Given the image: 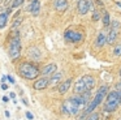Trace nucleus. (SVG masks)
I'll use <instances>...</instances> for the list:
<instances>
[{"label":"nucleus","instance_id":"obj_16","mask_svg":"<svg viewBox=\"0 0 121 120\" xmlns=\"http://www.w3.org/2000/svg\"><path fill=\"white\" fill-rule=\"evenodd\" d=\"M102 22H103V28H109L111 26V14L108 10H103V14H102Z\"/></svg>","mask_w":121,"mask_h":120},{"label":"nucleus","instance_id":"obj_15","mask_svg":"<svg viewBox=\"0 0 121 120\" xmlns=\"http://www.w3.org/2000/svg\"><path fill=\"white\" fill-rule=\"evenodd\" d=\"M27 57H30V59L33 60H40V57H42V54H40V50L38 48V47H30L29 51H27Z\"/></svg>","mask_w":121,"mask_h":120},{"label":"nucleus","instance_id":"obj_35","mask_svg":"<svg viewBox=\"0 0 121 120\" xmlns=\"http://www.w3.org/2000/svg\"><path fill=\"white\" fill-rule=\"evenodd\" d=\"M118 76H120V78H121V67H120V69H118Z\"/></svg>","mask_w":121,"mask_h":120},{"label":"nucleus","instance_id":"obj_18","mask_svg":"<svg viewBox=\"0 0 121 120\" xmlns=\"http://www.w3.org/2000/svg\"><path fill=\"white\" fill-rule=\"evenodd\" d=\"M91 20L94 21V22H98V21L102 20V13H100V10H99V9H96V8H95V9L92 10Z\"/></svg>","mask_w":121,"mask_h":120},{"label":"nucleus","instance_id":"obj_9","mask_svg":"<svg viewBox=\"0 0 121 120\" xmlns=\"http://www.w3.org/2000/svg\"><path fill=\"white\" fill-rule=\"evenodd\" d=\"M56 72H57V65L55 63L46 64L43 68H40V76H43V77H51Z\"/></svg>","mask_w":121,"mask_h":120},{"label":"nucleus","instance_id":"obj_19","mask_svg":"<svg viewBox=\"0 0 121 120\" xmlns=\"http://www.w3.org/2000/svg\"><path fill=\"white\" fill-rule=\"evenodd\" d=\"M22 20L24 18L22 17H17V18H13V22H12V30H18V28H20V25H21V22H22Z\"/></svg>","mask_w":121,"mask_h":120},{"label":"nucleus","instance_id":"obj_31","mask_svg":"<svg viewBox=\"0 0 121 120\" xmlns=\"http://www.w3.org/2000/svg\"><path fill=\"white\" fill-rule=\"evenodd\" d=\"M9 98H12V99H16V94H14V93H9Z\"/></svg>","mask_w":121,"mask_h":120},{"label":"nucleus","instance_id":"obj_4","mask_svg":"<svg viewBox=\"0 0 121 120\" xmlns=\"http://www.w3.org/2000/svg\"><path fill=\"white\" fill-rule=\"evenodd\" d=\"M21 38H20L18 30H12L9 35V42H8V55L12 61H16L21 56Z\"/></svg>","mask_w":121,"mask_h":120},{"label":"nucleus","instance_id":"obj_2","mask_svg":"<svg viewBox=\"0 0 121 120\" xmlns=\"http://www.w3.org/2000/svg\"><path fill=\"white\" fill-rule=\"evenodd\" d=\"M17 72L22 78L29 81H35L40 77V68L33 61H21L17 65Z\"/></svg>","mask_w":121,"mask_h":120},{"label":"nucleus","instance_id":"obj_13","mask_svg":"<svg viewBox=\"0 0 121 120\" xmlns=\"http://www.w3.org/2000/svg\"><path fill=\"white\" fill-rule=\"evenodd\" d=\"M26 10L30 12L34 17H37L40 12V1L39 0H34V1H30L29 5L26 7Z\"/></svg>","mask_w":121,"mask_h":120},{"label":"nucleus","instance_id":"obj_28","mask_svg":"<svg viewBox=\"0 0 121 120\" xmlns=\"http://www.w3.org/2000/svg\"><path fill=\"white\" fill-rule=\"evenodd\" d=\"M7 81H8V78H7V76H5V74H4V76H3V77H1V83H5V82H7Z\"/></svg>","mask_w":121,"mask_h":120},{"label":"nucleus","instance_id":"obj_34","mask_svg":"<svg viewBox=\"0 0 121 120\" xmlns=\"http://www.w3.org/2000/svg\"><path fill=\"white\" fill-rule=\"evenodd\" d=\"M116 5H117V7H120V8H121V3H120V1H116Z\"/></svg>","mask_w":121,"mask_h":120},{"label":"nucleus","instance_id":"obj_36","mask_svg":"<svg viewBox=\"0 0 121 120\" xmlns=\"http://www.w3.org/2000/svg\"><path fill=\"white\" fill-rule=\"evenodd\" d=\"M1 3H3V0H0V5H1ZM0 8H1V7H0Z\"/></svg>","mask_w":121,"mask_h":120},{"label":"nucleus","instance_id":"obj_6","mask_svg":"<svg viewBox=\"0 0 121 120\" xmlns=\"http://www.w3.org/2000/svg\"><path fill=\"white\" fill-rule=\"evenodd\" d=\"M48 86H50V77H43V76H40L39 78H37L33 82V89L37 91H43Z\"/></svg>","mask_w":121,"mask_h":120},{"label":"nucleus","instance_id":"obj_25","mask_svg":"<svg viewBox=\"0 0 121 120\" xmlns=\"http://www.w3.org/2000/svg\"><path fill=\"white\" fill-rule=\"evenodd\" d=\"M115 90L121 91V80H120V81H117V82L115 83Z\"/></svg>","mask_w":121,"mask_h":120},{"label":"nucleus","instance_id":"obj_3","mask_svg":"<svg viewBox=\"0 0 121 120\" xmlns=\"http://www.w3.org/2000/svg\"><path fill=\"white\" fill-rule=\"evenodd\" d=\"M121 107V91L111 90L102 104L103 114H113Z\"/></svg>","mask_w":121,"mask_h":120},{"label":"nucleus","instance_id":"obj_12","mask_svg":"<svg viewBox=\"0 0 121 120\" xmlns=\"http://www.w3.org/2000/svg\"><path fill=\"white\" fill-rule=\"evenodd\" d=\"M53 8L56 12L64 13L69 8V1L68 0H53Z\"/></svg>","mask_w":121,"mask_h":120},{"label":"nucleus","instance_id":"obj_20","mask_svg":"<svg viewBox=\"0 0 121 120\" xmlns=\"http://www.w3.org/2000/svg\"><path fill=\"white\" fill-rule=\"evenodd\" d=\"M112 52H113V55H115V56L120 57L121 56V43L115 44V46H113V48H112Z\"/></svg>","mask_w":121,"mask_h":120},{"label":"nucleus","instance_id":"obj_37","mask_svg":"<svg viewBox=\"0 0 121 120\" xmlns=\"http://www.w3.org/2000/svg\"><path fill=\"white\" fill-rule=\"evenodd\" d=\"M117 120H121V117H118V119H117Z\"/></svg>","mask_w":121,"mask_h":120},{"label":"nucleus","instance_id":"obj_22","mask_svg":"<svg viewBox=\"0 0 121 120\" xmlns=\"http://www.w3.org/2000/svg\"><path fill=\"white\" fill-rule=\"evenodd\" d=\"M86 120H100V114L98 111H94L92 114H90L86 117Z\"/></svg>","mask_w":121,"mask_h":120},{"label":"nucleus","instance_id":"obj_33","mask_svg":"<svg viewBox=\"0 0 121 120\" xmlns=\"http://www.w3.org/2000/svg\"><path fill=\"white\" fill-rule=\"evenodd\" d=\"M5 116L9 117V116H11V112H9V111H5Z\"/></svg>","mask_w":121,"mask_h":120},{"label":"nucleus","instance_id":"obj_14","mask_svg":"<svg viewBox=\"0 0 121 120\" xmlns=\"http://www.w3.org/2000/svg\"><path fill=\"white\" fill-rule=\"evenodd\" d=\"M63 77H64V73L63 72H59V70H57L56 73H53V74L50 77V86H56V88H57L59 83L64 81Z\"/></svg>","mask_w":121,"mask_h":120},{"label":"nucleus","instance_id":"obj_38","mask_svg":"<svg viewBox=\"0 0 121 120\" xmlns=\"http://www.w3.org/2000/svg\"><path fill=\"white\" fill-rule=\"evenodd\" d=\"M29 1H34V0H29Z\"/></svg>","mask_w":121,"mask_h":120},{"label":"nucleus","instance_id":"obj_26","mask_svg":"<svg viewBox=\"0 0 121 120\" xmlns=\"http://www.w3.org/2000/svg\"><path fill=\"white\" fill-rule=\"evenodd\" d=\"M7 78H8V81H9V83H12V85H14V83H16V80H14L13 77H12L11 74H8L7 76Z\"/></svg>","mask_w":121,"mask_h":120},{"label":"nucleus","instance_id":"obj_29","mask_svg":"<svg viewBox=\"0 0 121 120\" xmlns=\"http://www.w3.org/2000/svg\"><path fill=\"white\" fill-rule=\"evenodd\" d=\"M1 99H3V102H4V103H8V102H9V98H8L7 95H4Z\"/></svg>","mask_w":121,"mask_h":120},{"label":"nucleus","instance_id":"obj_1","mask_svg":"<svg viewBox=\"0 0 121 120\" xmlns=\"http://www.w3.org/2000/svg\"><path fill=\"white\" fill-rule=\"evenodd\" d=\"M96 77L92 73H86L81 76L73 85V94H83L86 91H92L96 86Z\"/></svg>","mask_w":121,"mask_h":120},{"label":"nucleus","instance_id":"obj_27","mask_svg":"<svg viewBox=\"0 0 121 120\" xmlns=\"http://www.w3.org/2000/svg\"><path fill=\"white\" fill-rule=\"evenodd\" d=\"M26 117H27L29 120H34V115H33L30 111H26Z\"/></svg>","mask_w":121,"mask_h":120},{"label":"nucleus","instance_id":"obj_21","mask_svg":"<svg viewBox=\"0 0 121 120\" xmlns=\"http://www.w3.org/2000/svg\"><path fill=\"white\" fill-rule=\"evenodd\" d=\"M109 28H112V29H115V30H118V31H120V29H121V21H120V20H112Z\"/></svg>","mask_w":121,"mask_h":120},{"label":"nucleus","instance_id":"obj_23","mask_svg":"<svg viewBox=\"0 0 121 120\" xmlns=\"http://www.w3.org/2000/svg\"><path fill=\"white\" fill-rule=\"evenodd\" d=\"M24 3H25V0H13V3H12V8H20V7H22L24 5Z\"/></svg>","mask_w":121,"mask_h":120},{"label":"nucleus","instance_id":"obj_8","mask_svg":"<svg viewBox=\"0 0 121 120\" xmlns=\"http://www.w3.org/2000/svg\"><path fill=\"white\" fill-rule=\"evenodd\" d=\"M72 85H73V78H72V77L65 78L63 82L59 83V86L56 88V90H57V93L60 94V95H65V94L70 90Z\"/></svg>","mask_w":121,"mask_h":120},{"label":"nucleus","instance_id":"obj_7","mask_svg":"<svg viewBox=\"0 0 121 120\" xmlns=\"http://www.w3.org/2000/svg\"><path fill=\"white\" fill-rule=\"evenodd\" d=\"M76 7H77V12L81 16H85L91 10V0H78Z\"/></svg>","mask_w":121,"mask_h":120},{"label":"nucleus","instance_id":"obj_30","mask_svg":"<svg viewBox=\"0 0 121 120\" xmlns=\"http://www.w3.org/2000/svg\"><path fill=\"white\" fill-rule=\"evenodd\" d=\"M1 90H8V85L7 83H1Z\"/></svg>","mask_w":121,"mask_h":120},{"label":"nucleus","instance_id":"obj_17","mask_svg":"<svg viewBox=\"0 0 121 120\" xmlns=\"http://www.w3.org/2000/svg\"><path fill=\"white\" fill-rule=\"evenodd\" d=\"M8 17H9V14L5 12V10L0 13V30H3V29L7 26V23H8Z\"/></svg>","mask_w":121,"mask_h":120},{"label":"nucleus","instance_id":"obj_32","mask_svg":"<svg viewBox=\"0 0 121 120\" xmlns=\"http://www.w3.org/2000/svg\"><path fill=\"white\" fill-rule=\"evenodd\" d=\"M22 103H24L25 106H29V103H27V101H26L25 98H22Z\"/></svg>","mask_w":121,"mask_h":120},{"label":"nucleus","instance_id":"obj_10","mask_svg":"<svg viewBox=\"0 0 121 120\" xmlns=\"http://www.w3.org/2000/svg\"><path fill=\"white\" fill-rule=\"evenodd\" d=\"M107 44V33H105L104 30L99 31L96 35V38H95V42H94V47L98 50L103 48V47Z\"/></svg>","mask_w":121,"mask_h":120},{"label":"nucleus","instance_id":"obj_11","mask_svg":"<svg viewBox=\"0 0 121 120\" xmlns=\"http://www.w3.org/2000/svg\"><path fill=\"white\" fill-rule=\"evenodd\" d=\"M118 39V30H115L112 28H108L107 31V44L109 46H115L116 42Z\"/></svg>","mask_w":121,"mask_h":120},{"label":"nucleus","instance_id":"obj_5","mask_svg":"<svg viewBox=\"0 0 121 120\" xmlns=\"http://www.w3.org/2000/svg\"><path fill=\"white\" fill-rule=\"evenodd\" d=\"M83 38H85V34L82 31L74 30V29H68L64 33V39L69 43H79V42L83 41Z\"/></svg>","mask_w":121,"mask_h":120},{"label":"nucleus","instance_id":"obj_24","mask_svg":"<svg viewBox=\"0 0 121 120\" xmlns=\"http://www.w3.org/2000/svg\"><path fill=\"white\" fill-rule=\"evenodd\" d=\"M95 5H99V8L100 9H103L104 10V4H103V1H100V0H95Z\"/></svg>","mask_w":121,"mask_h":120}]
</instances>
